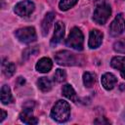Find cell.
Here are the masks:
<instances>
[{
    "mask_svg": "<svg viewBox=\"0 0 125 125\" xmlns=\"http://www.w3.org/2000/svg\"><path fill=\"white\" fill-rule=\"evenodd\" d=\"M70 116V106L63 100L58 101L51 110V117L58 122H65Z\"/></svg>",
    "mask_w": 125,
    "mask_h": 125,
    "instance_id": "cell-1",
    "label": "cell"
},
{
    "mask_svg": "<svg viewBox=\"0 0 125 125\" xmlns=\"http://www.w3.org/2000/svg\"><path fill=\"white\" fill-rule=\"evenodd\" d=\"M113 49L117 53L125 54V39H120V40L116 41L113 45Z\"/></svg>",
    "mask_w": 125,
    "mask_h": 125,
    "instance_id": "cell-21",
    "label": "cell"
},
{
    "mask_svg": "<svg viewBox=\"0 0 125 125\" xmlns=\"http://www.w3.org/2000/svg\"><path fill=\"white\" fill-rule=\"evenodd\" d=\"M111 14V9L108 4H101L97 6L93 14V20L98 24H104Z\"/></svg>",
    "mask_w": 125,
    "mask_h": 125,
    "instance_id": "cell-4",
    "label": "cell"
},
{
    "mask_svg": "<svg viewBox=\"0 0 125 125\" xmlns=\"http://www.w3.org/2000/svg\"><path fill=\"white\" fill-rule=\"evenodd\" d=\"M55 19V14L50 12V13H47L42 21V23H41V30H42V34L44 36H46L49 32V29L53 23V21Z\"/></svg>",
    "mask_w": 125,
    "mask_h": 125,
    "instance_id": "cell-14",
    "label": "cell"
},
{
    "mask_svg": "<svg viewBox=\"0 0 125 125\" xmlns=\"http://www.w3.org/2000/svg\"><path fill=\"white\" fill-rule=\"evenodd\" d=\"M35 9V5L30 0H23L15 6V13L20 17L29 16Z\"/></svg>",
    "mask_w": 125,
    "mask_h": 125,
    "instance_id": "cell-8",
    "label": "cell"
},
{
    "mask_svg": "<svg viewBox=\"0 0 125 125\" xmlns=\"http://www.w3.org/2000/svg\"><path fill=\"white\" fill-rule=\"evenodd\" d=\"M2 69H3V73L7 76V77H11L15 71H16V66L13 62H3L2 63Z\"/></svg>",
    "mask_w": 125,
    "mask_h": 125,
    "instance_id": "cell-18",
    "label": "cell"
},
{
    "mask_svg": "<svg viewBox=\"0 0 125 125\" xmlns=\"http://www.w3.org/2000/svg\"><path fill=\"white\" fill-rule=\"evenodd\" d=\"M83 42H84V36L82 31L78 27H73L69 32L67 39L65 40L66 46L77 51H81L83 49Z\"/></svg>",
    "mask_w": 125,
    "mask_h": 125,
    "instance_id": "cell-3",
    "label": "cell"
},
{
    "mask_svg": "<svg viewBox=\"0 0 125 125\" xmlns=\"http://www.w3.org/2000/svg\"><path fill=\"white\" fill-rule=\"evenodd\" d=\"M38 52V49L36 47H31V48H27L23 51L22 53V58L23 59H27L28 57H30L31 55H34L35 53Z\"/></svg>",
    "mask_w": 125,
    "mask_h": 125,
    "instance_id": "cell-23",
    "label": "cell"
},
{
    "mask_svg": "<svg viewBox=\"0 0 125 125\" xmlns=\"http://www.w3.org/2000/svg\"><path fill=\"white\" fill-rule=\"evenodd\" d=\"M55 61L60 65H65V66H71V65H77L80 63V58L69 52V51H60L55 55Z\"/></svg>",
    "mask_w": 125,
    "mask_h": 125,
    "instance_id": "cell-2",
    "label": "cell"
},
{
    "mask_svg": "<svg viewBox=\"0 0 125 125\" xmlns=\"http://www.w3.org/2000/svg\"><path fill=\"white\" fill-rule=\"evenodd\" d=\"M37 85L42 92H49L52 89V81L47 77H40L37 81Z\"/></svg>",
    "mask_w": 125,
    "mask_h": 125,
    "instance_id": "cell-17",
    "label": "cell"
},
{
    "mask_svg": "<svg viewBox=\"0 0 125 125\" xmlns=\"http://www.w3.org/2000/svg\"><path fill=\"white\" fill-rule=\"evenodd\" d=\"M34 102L32 101H27L24 104H23V110L21 112L20 114V119L25 123V124H29V125H35L38 123V119L32 115V110L34 107Z\"/></svg>",
    "mask_w": 125,
    "mask_h": 125,
    "instance_id": "cell-5",
    "label": "cell"
},
{
    "mask_svg": "<svg viewBox=\"0 0 125 125\" xmlns=\"http://www.w3.org/2000/svg\"><path fill=\"white\" fill-rule=\"evenodd\" d=\"M16 37L22 43H31L33 41L36 40L37 36H36V31L34 29V27L32 26H27V27H23V28H20L15 32Z\"/></svg>",
    "mask_w": 125,
    "mask_h": 125,
    "instance_id": "cell-6",
    "label": "cell"
},
{
    "mask_svg": "<svg viewBox=\"0 0 125 125\" xmlns=\"http://www.w3.org/2000/svg\"><path fill=\"white\" fill-rule=\"evenodd\" d=\"M62 92V95L65 98H67L68 100H70L71 102H73V103H77L78 102L77 95H76V93H75V91H74V89H73V87L71 85H69V84L63 85Z\"/></svg>",
    "mask_w": 125,
    "mask_h": 125,
    "instance_id": "cell-15",
    "label": "cell"
},
{
    "mask_svg": "<svg viewBox=\"0 0 125 125\" xmlns=\"http://www.w3.org/2000/svg\"><path fill=\"white\" fill-rule=\"evenodd\" d=\"M95 82H96V76H95V74H93L92 72H89V71H86L83 74V83H84V85L87 88L92 87L95 84Z\"/></svg>",
    "mask_w": 125,
    "mask_h": 125,
    "instance_id": "cell-19",
    "label": "cell"
},
{
    "mask_svg": "<svg viewBox=\"0 0 125 125\" xmlns=\"http://www.w3.org/2000/svg\"><path fill=\"white\" fill-rule=\"evenodd\" d=\"M125 31V19L122 14H118L112 21L109 26V33L111 36H118Z\"/></svg>",
    "mask_w": 125,
    "mask_h": 125,
    "instance_id": "cell-7",
    "label": "cell"
},
{
    "mask_svg": "<svg viewBox=\"0 0 125 125\" xmlns=\"http://www.w3.org/2000/svg\"><path fill=\"white\" fill-rule=\"evenodd\" d=\"M1 102L4 104H8L13 102V96L11 90L7 85H3L1 88Z\"/></svg>",
    "mask_w": 125,
    "mask_h": 125,
    "instance_id": "cell-16",
    "label": "cell"
},
{
    "mask_svg": "<svg viewBox=\"0 0 125 125\" xmlns=\"http://www.w3.org/2000/svg\"><path fill=\"white\" fill-rule=\"evenodd\" d=\"M52 66H53V62H52L51 59H49V58H42L36 63L35 68L39 72L47 73V72H49L51 70Z\"/></svg>",
    "mask_w": 125,
    "mask_h": 125,
    "instance_id": "cell-13",
    "label": "cell"
},
{
    "mask_svg": "<svg viewBox=\"0 0 125 125\" xmlns=\"http://www.w3.org/2000/svg\"><path fill=\"white\" fill-rule=\"evenodd\" d=\"M65 78H66V73H65L64 70H62L61 68L56 70V72L54 74V79L57 82H62V81L65 80Z\"/></svg>",
    "mask_w": 125,
    "mask_h": 125,
    "instance_id": "cell-22",
    "label": "cell"
},
{
    "mask_svg": "<svg viewBox=\"0 0 125 125\" xmlns=\"http://www.w3.org/2000/svg\"><path fill=\"white\" fill-rule=\"evenodd\" d=\"M64 35V24L62 21H58L55 24V30H54V35L51 39V45L56 46L58 43L62 41Z\"/></svg>",
    "mask_w": 125,
    "mask_h": 125,
    "instance_id": "cell-9",
    "label": "cell"
},
{
    "mask_svg": "<svg viewBox=\"0 0 125 125\" xmlns=\"http://www.w3.org/2000/svg\"><path fill=\"white\" fill-rule=\"evenodd\" d=\"M94 123H96V124H108L110 122L107 119H105V117H98L94 121Z\"/></svg>",
    "mask_w": 125,
    "mask_h": 125,
    "instance_id": "cell-24",
    "label": "cell"
},
{
    "mask_svg": "<svg viewBox=\"0 0 125 125\" xmlns=\"http://www.w3.org/2000/svg\"><path fill=\"white\" fill-rule=\"evenodd\" d=\"M102 41H103V33L98 29H92L89 35V42H88L89 47L91 49H96L102 44Z\"/></svg>",
    "mask_w": 125,
    "mask_h": 125,
    "instance_id": "cell-10",
    "label": "cell"
},
{
    "mask_svg": "<svg viewBox=\"0 0 125 125\" xmlns=\"http://www.w3.org/2000/svg\"><path fill=\"white\" fill-rule=\"evenodd\" d=\"M78 0H61L59 3V8L62 11H67L71 7H73Z\"/></svg>",
    "mask_w": 125,
    "mask_h": 125,
    "instance_id": "cell-20",
    "label": "cell"
},
{
    "mask_svg": "<svg viewBox=\"0 0 125 125\" xmlns=\"http://www.w3.org/2000/svg\"><path fill=\"white\" fill-rule=\"evenodd\" d=\"M102 85L105 90H111L117 83V78L110 72H106L102 76Z\"/></svg>",
    "mask_w": 125,
    "mask_h": 125,
    "instance_id": "cell-11",
    "label": "cell"
},
{
    "mask_svg": "<svg viewBox=\"0 0 125 125\" xmlns=\"http://www.w3.org/2000/svg\"><path fill=\"white\" fill-rule=\"evenodd\" d=\"M1 114H2V115H1V119H0V121L2 122V121L5 119V117L7 116V113H6V111H5L4 109H1Z\"/></svg>",
    "mask_w": 125,
    "mask_h": 125,
    "instance_id": "cell-25",
    "label": "cell"
},
{
    "mask_svg": "<svg viewBox=\"0 0 125 125\" xmlns=\"http://www.w3.org/2000/svg\"><path fill=\"white\" fill-rule=\"evenodd\" d=\"M110 64L113 68L119 70L120 75L122 76V78L125 79V57L117 56V57L112 58Z\"/></svg>",
    "mask_w": 125,
    "mask_h": 125,
    "instance_id": "cell-12",
    "label": "cell"
}]
</instances>
